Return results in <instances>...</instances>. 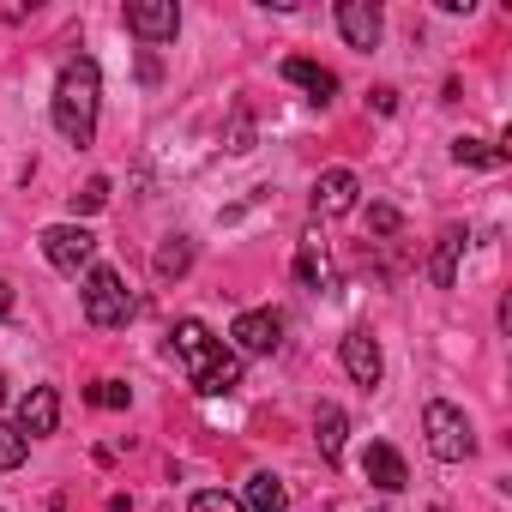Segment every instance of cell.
Masks as SVG:
<instances>
[{"mask_svg": "<svg viewBox=\"0 0 512 512\" xmlns=\"http://www.w3.org/2000/svg\"><path fill=\"white\" fill-rule=\"evenodd\" d=\"M241 506H247V512H290V488H284L272 470H253V476H247Z\"/></svg>", "mask_w": 512, "mask_h": 512, "instance_id": "9a60e30c", "label": "cell"}, {"mask_svg": "<svg viewBox=\"0 0 512 512\" xmlns=\"http://www.w3.org/2000/svg\"><path fill=\"white\" fill-rule=\"evenodd\" d=\"M175 356L187 362V374H193V392L199 398H229L235 386H241V356L235 350H223L211 332H205V320H175Z\"/></svg>", "mask_w": 512, "mask_h": 512, "instance_id": "7a4b0ae2", "label": "cell"}, {"mask_svg": "<svg viewBox=\"0 0 512 512\" xmlns=\"http://www.w3.org/2000/svg\"><path fill=\"white\" fill-rule=\"evenodd\" d=\"M0 404H7V374H0Z\"/></svg>", "mask_w": 512, "mask_h": 512, "instance_id": "f546056e", "label": "cell"}, {"mask_svg": "<svg viewBox=\"0 0 512 512\" xmlns=\"http://www.w3.org/2000/svg\"><path fill=\"white\" fill-rule=\"evenodd\" d=\"M284 79H290V85H302L314 103H332V97H338V73H332V67H320V61H308V55H290V61H284Z\"/></svg>", "mask_w": 512, "mask_h": 512, "instance_id": "4fadbf2b", "label": "cell"}, {"mask_svg": "<svg viewBox=\"0 0 512 512\" xmlns=\"http://www.w3.org/2000/svg\"><path fill=\"white\" fill-rule=\"evenodd\" d=\"M356 193H362V181L350 169H326L314 181V217H350L356 211Z\"/></svg>", "mask_w": 512, "mask_h": 512, "instance_id": "30bf717a", "label": "cell"}, {"mask_svg": "<svg viewBox=\"0 0 512 512\" xmlns=\"http://www.w3.org/2000/svg\"><path fill=\"white\" fill-rule=\"evenodd\" d=\"M193 266V247H187V235H169L163 247H157V278L169 284V278H181Z\"/></svg>", "mask_w": 512, "mask_h": 512, "instance_id": "d6986e66", "label": "cell"}, {"mask_svg": "<svg viewBox=\"0 0 512 512\" xmlns=\"http://www.w3.org/2000/svg\"><path fill=\"white\" fill-rule=\"evenodd\" d=\"M464 229L452 223V229H440V241H434V260H428V278L440 284V290H452V278H458V253H464Z\"/></svg>", "mask_w": 512, "mask_h": 512, "instance_id": "2e32d148", "label": "cell"}, {"mask_svg": "<svg viewBox=\"0 0 512 512\" xmlns=\"http://www.w3.org/2000/svg\"><path fill=\"white\" fill-rule=\"evenodd\" d=\"M31 452V440L19 434V422H0V470H19Z\"/></svg>", "mask_w": 512, "mask_h": 512, "instance_id": "ffe728a7", "label": "cell"}, {"mask_svg": "<svg viewBox=\"0 0 512 512\" xmlns=\"http://www.w3.org/2000/svg\"><path fill=\"white\" fill-rule=\"evenodd\" d=\"M187 512H247V506H241V500H235V494H223V488H199V494H193V506H187Z\"/></svg>", "mask_w": 512, "mask_h": 512, "instance_id": "7402d4cb", "label": "cell"}, {"mask_svg": "<svg viewBox=\"0 0 512 512\" xmlns=\"http://www.w3.org/2000/svg\"><path fill=\"white\" fill-rule=\"evenodd\" d=\"M253 151V121H247V109H235L229 115V157H247Z\"/></svg>", "mask_w": 512, "mask_h": 512, "instance_id": "603a6c76", "label": "cell"}, {"mask_svg": "<svg viewBox=\"0 0 512 512\" xmlns=\"http://www.w3.org/2000/svg\"><path fill=\"white\" fill-rule=\"evenodd\" d=\"M43 253H49L55 272H79V266H91L97 235H91L85 223H49V229H43Z\"/></svg>", "mask_w": 512, "mask_h": 512, "instance_id": "8992f818", "label": "cell"}, {"mask_svg": "<svg viewBox=\"0 0 512 512\" xmlns=\"http://www.w3.org/2000/svg\"><path fill=\"white\" fill-rule=\"evenodd\" d=\"M398 223H404V217H398L392 205H368V229H374V235H398Z\"/></svg>", "mask_w": 512, "mask_h": 512, "instance_id": "d4e9b609", "label": "cell"}, {"mask_svg": "<svg viewBox=\"0 0 512 512\" xmlns=\"http://www.w3.org/2000/svg\"><path fill=\"white\" fill-rule=\"evenodd\" d=\"M344 434H350L344 410H338V404H320V416H314V440H320V458H326V464L344 458Z\"/></svg>", "mask_w": 512, "mask_h": 512, "instance_id": "e0dca14e", "label": "cell"}, {"mask_svg": "<svg viewBox=\"0 0 512 512\" xmlns=\"http://www.w3.org/2000/svg\"><path fill=\"white\" fill-rule=\"evenodd\" d=\"M362 470H368V482H374V488H386V494H398V488L410 482V470H404V458H398V446H386V440H374V446H368V458H362Z\"/></svg>", "mask_w": 512, "mask_h": 512, "instance_id": "5bb4252c", "label": "cell"}, {"mask_svg": "<svg viewBox=\"0 0 512 512\" xmlns=\"http://www.w3.org/2000/svg\"><path fill=\"white\" fill-rule=\"evenodd\" d=\"M296 284L302 290H332V253H326L320 235H302V247H296Z\"/></svg>", "mask_w": 512, "mask_h": 512, "instance_id": "7c38bea8", "label": "cell"}, {"mask_svg": "<svg viewBox=\"0 0 512 512\" xmlns=\"http://www.w3.org/2000/svg\"><path fill=\"white\" fill-rule=\"evenodd\" d=\"M7 314H13V284L0 278V320H7Z\"/></svg>", "mask_w": 512, "mask_h": 512, "instance_id": "83f0119b", "label": "cell"}, {"mask_svg": "<svg viewBox=\"0 0 512 512\" xmlns=\"http://www.w3.org/2000/svg\"><path fill=\"white\" fill-rule=\"evenodd\" d=\"M338 31H344L350 49H374L380 31H386V19H380L374 0H338Z\"/></svg>", "mask_w": 512, "mask_h": 512, "instance_id": "9c48e42d", "label": "cell"}, {"mask_svg": "<svg viewBox=\"0 0 512 512\" xmlns=\"http://www.w3.org/2000/svg\"><path fill=\"white\" fill-rule=\"evenodd\" d=\"M103 205H109V181H103V175L73 193V217H79V211H103Z\"/></svg>", "mask_w": 512, "mask_h": 512, "instance_id": "cb8c5ba5", "label": "cell"}, {"mask_svg": "<svg viewBox=\"0 0 512 512\" xmlns=\"http://www.w3.org/2000/svg\"><path fill=\"white\" fill-rule=\"evenodd\" d=\"M338 356H344V374H350L356 386H380V374H386V356H380V338H374L368 326H356V332H344V344H338Z\"/></svg>", "mask_w": 512, "mask_h": 512, "instance_id": "ba28073f", "label": "cell"}, {"mask_svg": "<svg viewBox=\"0 0 512 512\" xmlns=\"http://www.w3.org/2000/svg\"><path fill=\"white\" fill-rule=\"evenodd\" d=\"M109 512H133V506H127V494H115V500H109Z\"/></svg>", "mask_w": 512, "mask_h": 512, "instance_id": "f1b7e54d", "label": "cell"}, {"mask_svg": "<svg viewBox=\"0 0 512 512\" xmlns=\"http://www.w3.org/2000/svg\"><path fill=\"white\" fill-rule=\"evenodd\" d=\"M229 344H235V356H272L284 344V320L272 308H247V314H235Z\"/></svg>", "mask_w": 512, "mask_h": 512, "instance_id": "5b68a950", "label": "cell"}, {"mask_svg": "<svg viewBox=\"0 0 512 512\" xmlns=\"http://www.w3.org/2000/svg\"><path fill=\"white\" fill-rule=\"evenodd\" d=\"M139 79H145V85H157V79H163V67H157V55H139Z\"/></svg>", "mask_w": 512, "mask_h": 512, "instance_id": "4316f807", "label": "cell"}, {"mask_svg": "<svg viewBox=\"0 0 512 512\" xmlns=\"http://www.w3.org/2000/svg\"><path fill=\"white\" fill-rule=\"evenodd\" d=\"M85 398H91L97 410H127V404H133V386H121V380H97V386H85Z\"/></svg>", "mask_w": 512, "mask_h": 512, "instance_id": "44dd1931", "label": "cell"}, {"mask_svg": "<svg viewBox=\"0 0 512 512\" xmlns=\"http://www.w3.org/2000/svg\"><path fill=\"white\" fill-rule=\"evenodd\" d=\"M127 31L139 43H175L181 7H175V0H127Z\"/></svg>", "mask_w": 512, "mask_h": 512, "instance_id": "52a82bcc", "label": "cell"}, {"mask_svg": "<svg viewBox=\"0 0 512 512\" xmlns=\"http://www.w3.org/2000/svg\"><path fill=\"white\" fill-rule=\"evenodd\" d=\"M97 103H103V73L91 55H73L55 79V133L67 145H91L97 139Z\"/></svg>", "mask_w": 512, "mask_h": 512, "instance_id": "6da1fadb", "label": "cell"}, {"mask_svg": "<svg viewBox=\"0 0 512 512\" xmlns=\"http://www.w3.org/2000/svg\"><path fill=\"white\" fill-rule=\"evenodd\" d=\"M452 163L494 169V163H506V151H500V145H488V139H476V133H464V139H452Z\"/></svg>", "mask_w": 512, "mask_h": 512, "instance_id": "ac0fdd59", "label": "cell"}, {"mask_svg": "<svg viewBox=\"0 0 512 512\" xmlns=\"http://www.w3.org/2000/svg\"><path fill=\"white\" fill-rule=\"evenodd\" d=\"M422 434H428V452H434L440 464H464V458L476 452L470 416H464L458 404H446V398H434V404L422 410Z\"/></svg>", "mask_w": 512, "mask_h": 512, "instance_id": "3957f363", "label": "cell"}, {"mask_svg": "<svg viewBox=\"0 0 512 512\" xmlns=\"http://www.w3.org/2000/svg\"><path fill=\"white\" fill-rule=\"evenodd\" d=\"M55 422H61V392L55 386H31L19 398V434L25 440H43V434H55Z\"/></svg>", "mask_w": 512, "mask_h": 512, "instance_id": "8fae6325", "label": "cell"}, {"mask_svg": "<svg viewBox=\"0 0 512 512\" xmlns=\"http://www.w3.org/2000/svg\"><path fill=\"white\" fill-rule=\"evenodd\" d=\"M79 296H85V320H91V326H127V320L139 314V302H133V290L121 284L115 266H91Z\"/></svg>", "mask_w": 512, "mask_h": 512, "instance_id": "277c9868", "label": "cell"}, {"mask_svg": "<svg viewBox=\"0 0 512 512\" xmlns=\"http://www.w3.org/2000/svg\"><path fill=\"white\" fill-rule=\"evenodd\" d=\"M368 103H374V115H392V109H398V91L380 85V91H368Z\"/></svg>", "mask_w": 512, "mask_h": 512, "instance_id": "484cf974", "label": "cell"}]
</instances>
